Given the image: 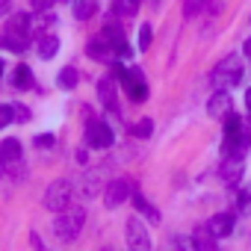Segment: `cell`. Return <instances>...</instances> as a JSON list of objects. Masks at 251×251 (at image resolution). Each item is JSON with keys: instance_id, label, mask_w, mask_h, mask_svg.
<instances>
[{"instance_id": "d6a6232c", "label": "cell", "mask_w": 251, "mask_h": 251, "mask_svg": "<svg viewBox=\"0 0 251 251\" xmlns=\"http://www.w3.org/2000/svg\"><path fill=\"white\" fill-rule=\"evenodd\" d=\"M50 3H53V0H30V6H33V9H48Z\"/></svg>"}, {"instance_id": "e0dca14e", "label": "cell", "mask_w": 251, "mask_h": 251, "mask_svg": "<svg viewBox=\"0 0 251 251\" xmlns=\"http://www.w3.org/2000/svg\"><path fill=\"white\" fill-rule=\"evenodd\" d=\"M95 12H98V3H95V0H74V18H77V21H89Z\"/></svg>"}, {"instance_id": "30bf717a", "label": "cell", "mask_w": 251, "mask_h": 251, "mask_svg": "<svg viewBox=\"0 0 251 251\" xmlns=\"http://www.w3.org/2000/svg\"><path fill=\"white\" fill-rule=\"evenodd\" d=\"M230 106H233V103H230V95L222 89V92H216V95L210 98V103H207V112H210L213 118H222V121H225V118L230 115Z\"/></svg>"}, {"instance_id": "e575fe53", "label": "cell", "mask_w": 251, "mask_h": 251, "mask_svg": "<svg viewBox=\"0 0 251 251\" xmlns=\"http://www.w3.org/2000/svg\"><path fill=\"white\" fill-rule=\"evenodd\" d=\"M86 160H89V151H83V148H77V163H80V166H83V163H86Z\"/></svg>"}, {"instance_id": "8d00e7d4", "label": "cell", "mask_w": 251, "mask_h": 251, "mask_svg": "<svg viewBox=\"0 0 251 251\" xmlns=\"http://www.w3.org/2000/svg\"><path fill=\"white\" fill-rule=\"evenodd\" d=\"M242 50H245V56L251 59V39H245V48H242Z\"/></svg>"}, {"instance_id": "4316f807", "label": "cell", "mask_w": 251, "mask_h": 251, "mask_svg": "<svg viewBox=\"0 0 251 251\" xmlns=\"http://www.w3.org/2000/svg\"><path fill=\"white\" fill-rule=\"evenodd\" d=\"M239 210L251 213V189H239Z\"/></svg>"}, {"instance_id": "5bb4252c", "label": "cell", "mask_w": 251, "mask_h": 251, "mask_svg": "<svg viewBox=\"0 0 251 251\" xmlns=\"http://www.w3.org/2000/svg\"><path fill=\"white\" fill-rule=\"evenodd\" d=\"M98 98H100L109 109H118V103H115V80H112V77H100V80H98Z\"/></svg>"}, {"instance_id": "7a4b0ae2", "label": "cell", "mask_w": 251, "mask_h": 251, "mask_svg": "<svg viewBox=\"0 0 251 251\" xmlns=\"http://www.w3.org/2000/svg\"><path fill=\"white\" fill-rule=\"evenodd\" d=\"M118 77H121L124 92H127V98H130V100L142 103V100L148 98V83H145V77H142V71H139V68H118Z\"/></svg>"}, {"instance_id": "cb8c5ba5", "label": "cell", "mask_w": 251, "mask_h": 251, "mask_svg": "<svg viewBox=\"0 0 251 251\" xmlns=\"http://www.w3.org/2000/svg\"><path fill=\"white\" fill-rule=\"evenodd\" d=\"M201 9H207V0H183V15L186 18L201 15Z\"/></svg>"}, {"instance_id": "52a82bcc", "label": "cell", "mask_w": 251, "mask_h": 251, "mask_svg": "<svg viewBox=\"0 0 251 251\" xmlns=\"http://www.w3.org/2000/svg\"><path fill=\"white\" fill-rule=\"evenodd\" d=\"M86 145H89V148H100V151L112 145V130H109L106 121L92 118V121L86 124Z\"/></svg>"}, {"instance_id": "603a6c76", "label": "cell", "mask_w": 251, "mask_h": 251, "mask_svg": "<svg viewBox=\"0 0 251 251\" xmlns=\"http://www.w3.org/2000/svg\"><path fill=\"white\" fill-rule=\"evenodd\" d=\"M130 133L139 136V139H148V136L154 133V121H151V118H139L133 127H130Z\"/></svg>"}, {"instance_id": "7c38bea8", "label": "cell", "mask_w": 251, "mask_h": 251, "mask_svg": "<svg viewBox=\"0 0 251 251\" xmlns=\"http://www.w3.org/2000/svg\"><path fill=\"white\" fill-rule=\"evenodd\" d=\"M0 163L3 166H18L21 163V142L18 139H3L0 142Z\"/></svg>"}, {"instance_id": "6da1fadb", "label": "cell", "mask_w": 251, "mask_h": 251, "mask_svg": "<svg viewBox=\"0 0 251 251\" xmlns=\"http://www.w3.org/2000/svg\"><path fill=\"white\" fill-rule=\"evenodd\" d=\"M83 225H86V210L71 204L68 210L56 213V219H53V236H56V239H62V242H71V239H77V236H80Z\"/></svg>"}, {"instance_id": "83f0119b", "label": "cell", "mask_w": 251, "mask_h": 251, "mask_svg": "<svg viewBox=\"0 0 251 251\" xmlns=\"http://www.w3.org/2000/svg\"><path fill=\"white\" fill-rule=\"evenodd\" d=\"M12 115H15V121H30V112L24 103H12Z\"/></svg>"}, {"instance_id": "3957f363", "label": "cell", "mask_w": 251, "mask_h": 251, "mask_svg": "<svg viewBox=\"0 0 251 251\" xmlns=\"http://www.w3.org/2000/svg\"><path fill=\"white\" fill-rule=\"evenodd\" d=\"M239 80H242V62H239V56H225L219 65H216V71H213V83L216 86H239Z\"/></svg>"}, {"instance_id": "9a60e30c", "label": "cell", "mask_w": 251, "mask_h": 251, "mask_svg": "<svg viewBox=\"0 0 251 251\" xmlns=\"http://www.w3.org/2000/svg\"><path fill=\"white\" fill-rule=\"evenodd\" d=\"M12 86H15V89H21V92H24V89H33V86H36L33 71H30L27 65H18V68L12 71Z\"/></svg>"}, {"instance_id": "f35d334b", "label": "cell", "mask_w": 251, "mask_h": 251, "mask_svg": "<svg viewBox=\"0 0 251 251\" xmlns=\"http://www.w3.org/2000/svg\"><path fill=\"white\" fill-rule=\"evenodd\" d=\"M151 3H154V6H157V3H160V0H151Z\"/></svg>"}, {"instance_id": "277c9868", "label": "cell", "mask_w": 251, "mask_h": 251, "mask_svg": "<svg viewBox=\"0 0 251 251\" xmlns=\"http://www.w3.org/2000/svg\"><path fill=\"white\" fill-rule=\"evenodd\" d=\"M45 207L50 213H62L71 207V183L68 180H53L45 192Z\"/></svg>"}, {"instance_id": "44dd1931", "label": "cell", "mask_w": 251, "mask_h": 251, "mask_svg": "<svg viewBox=\"0 0 251 251\" xmlns=\"http://www.w3.org/2000/svg\"><path fill=\"white\" fill-rule=\"evenodd\" d=\"M100 36H103V39H106V42H109L112 48H118V45L124 42V30H121V27H118L115 21H109V24L103 27V33H100Z\"/></svg>"}, {"instance_id": "d4e9b609", "label": "cell", "mask_w": 251, "mask_h": 251, "mask_svg": "<svg viewBox=\"0 0 251 251\" xmlns=\"http://www.w3.org/2000/svg\"><path fill=\"white\" fill-rule=\"evenodd\" d=\"M151 36H154V27L151 24H142L139 27V50H148L151 48Z\"/></svg>"}, {"instance_id": "74e56055", "label": "cell", "mask_w": 251, "mask_h": 251, "mask_svg": "<svg viewBox=\"0 0 251 251\" xmlns=\"http://www.w3.org/2000/svg\"><path fill=\"white\" fill-rule=\"evenodd\" d=\"M0 77H3V62H0Z\"/></svg>"}, {"instance_id": "4dcf8cb0", "label": "cell", "mask_w": 251, "mask_h": 251, "mask_svg": "<svg viewBox=\"0 0 251 251\" xmlns=\"http://www.w3.org/2000/svg\"><path fill=\"white\" fill-rule=\"evenodd\" d=\"M36 145H39V148H50V145H53V136H50V133H42V136H36Z\"/></svg>"}, {"instance_id": "ffe728a7", "label": "cell", "mask_w": 251, "mask_h": 251, "mask_svg": "<svg viewBox=\"0 0 251 251\" xmlns=\"http://www.w3.org/2000/svg\"><path fill=\"white\" fill-rule=\"evenodd\" d=\"M77 80H80L77 68H62V71L56 74V83H59V89H65V92H71V89L77 86Z\"/></svg>"}, {"instance_id": "484cf974", "label": "cell", "mask_w": 251, "mask_h": 251, "mask_svg": "<svg viewBox=\"0 0 251 251\" xmlns=\"http://www.w3.org/2000/svg\"><path fill=\"white\" fill-rule=\"evenodd\" d=\"M175 248L177 251H198V242H195V236H177Z\"/></svg>"}, {"instance_id": "ac0fdd59", "label": "cell", "mask_w": 251, "mask_h": 251, "mask_svg": "<svg viewBox=\"0 0 251 251\" xmlns=\"http://www.w3.org/2000/svg\"><path fill=\"white\" fill-rule=\"evenodd\" d=\"M56 50H59V36H42L39 39V56L42 59H50Z\"/></svg>"}, {"instance_id": "d6986e66", "label": "cell", "mask_w": 251, "mask_h": 251, "mask_svg": "<svg viewBox=\"0 0 251 251\" xmlns=\"http://www.w3.org/2000/svg\"><path fill=\"white\" fill-rule=\"evenodd\" d=\"M195 242H198V251H216V236L210 233L207 225L195 230Z\"/></svg>"}, {"instance_id": "f546056e", "label": "cell", "mask_w": 251, "mask_h": 251, "mask_svg": "<svg viewBox=\"0 0 251 251\" xmlns=\"http://www.w3.org/2000/svg\"><path fill=\"white\" fill-rule=\"evenodd\" d=\"M115 53H118V56H121V59H133V48H130V45H127V42H121V45H118V48H115Z\"/></svg>"}, {"instance_id": "ba28073f", "label": "cell", "mask_w": 251, "mask_h": 251, "mask_svg": "<svg viewBox=\"0 0 251 251\" xmlns=\"http://www.w3.org/2000/svg\"><path fill=\"white\" fill-rule=\"evenodd\" d=\"M30 27H33V18H30V15H24V12H15V15L6 21V36L27 42V36H30Z\"/></svg>"}, {"instance_id": "f1b7e54d", "label": "cell", "mask_w": 251, "mask_h": 251, "mask_svg": "<svg viewBox=\"0 0 251 251\" xmlns=\"http://www.w3.org/2000/svg\"><path fill=\"white\" fill-rule=\"evenodd\" d=\"M12 118H15V115H12V106H0V130H3Z\"/></svg>"}, {"instance_id": "5b68a950", "label": "cell", "mask_w": 251, "mask_h": 251, "mask_svg": "<svg viewBox=\"0 0 251 251\" xmlns=\"http://www.w3.org/2000/svg\"><path fill=\"white\" fill-rule=\"evenodd\" d=\"M124 239H127V248L130 251H151L148 227L139 219H127V225H124Z\"/></svg>"}, {"instance_id": "2e32d148", "label": "cell", "mask_w": 251, "mask_h": 251, "mask_svg": "<svg viewBox=\"0 0 251 251\" xmlns=\"http://www.w3.org/2000/svg\"><path fill=\"white\" fill-rule=\"evenodd\" d=\"M130 198H133V207H136V210H139L145 219H151V222H160V210H157L154 204H148V201H145V198H142L136 189H133V195H130Z\"/></svg>"}, {"instance_id": "7402d4cb", "label": "cell", "mask_w": 251, "mask_h": 251, "mask_svg": "<svg viewBox=\"0 0 251 251\" xmlns=\"http://www.w3.org/2000/svg\"><path fill=\"white\" fill-rule=\"evenodd\" d=\"M136 3H139V0H115V3H112V12H115L118 18L136 15Z\"/></svg>"}, {"instance_id": "4fadbf2b", "label": "cell", "mask_w": 251, "mask_h": 251, "mask_svg": "<svg viewBox=\"0 0 251 251\" xmlns=\"http://www.w3.org/2000/svg\"><path fill=\"white\" fill-rule=\"evenodd\" d=\"M112 50H115V48H112L103 36H98V39H92V42L86 45V53H89L92 59H100V62H106V59L112 56Z\"/></svg>"}, {"instance_id": "1f68e13d", "label": "cell", "mask_w": 251, "mask_h": 251, "mask_svg": "<svg viewBox=\"0 0 251 251\" xmlns=\"http://www.w3.org/2000/svg\"><path fill=\"white\" fill-rule=\"evenodd\" d=\"M207 9H210L213 15H219V12L225 9V0H207Z\"/></svg>"}, {"instance_id": "8992f818", "label": "cell", "mask_w": 251, "mask_h": 251, "mask_svg": "<svg viewBox=\"0 0 251 251\" xmlns=\"http://www.w3.org/2000/svg\"><path fill=\"white\" fill-rule=\"evenodd\" d=\"M130 195H133V183H130L127 177H115V180H109L106 189H103V204H106L109 210H115L118 204H124Z\"/></svg>"}, {"instance_id": "836d02e7", "label": "cell", "mask_w": 251, "mask_h": 251, "mask_svg": "<svg viewBox=\"0 0 251 251\" xmlns=\"http://www.w3.org/2000/svg\"><path fill=\"white\" fill-rule=\"evenodd\" d=\"M9 9H12V0H0V18L9 15Z\"/></svg>"}, {"instance_id": "8fae6325", "label": "cell", "mask_w": 251, "mask_h": 251, "mask_svg": "<svg viewBox=\"0 0 251 251\" xmlns=\"http://www.w3.org/2000/svg\"><path fill=\"white\" fill-rule=\"evenodd\" d=\"M207 227H210V233H213L216 239L230 236V233H233V216H230V213H216V216L207 222Z\"/></svg>"}, {"instance_id": "d590c367", "label": "cell", "mask_w": 251, "mask_h": 251, "mask_svg": "<svg viewBox=\"0 0 251 251\" xmlns=\"http://www.w3.org/2000/svg\"><path fill=\"white\" fill-rule=\"evenodd\" d=\"M245 109H248V115H251V89L245 92Z\"/></svg>"}, {"instance_id": "9c48e42d", "label": "cell", "mask_w": 251, "mask_h": 251, "mask_svg": "<svg viewBox=\"0 0 251 251\" xmlns=\"http://www.w3.org/2000/svg\"><path fill=\"white\" fill-rule=\"evenodd\" d=\"M222 180L227 186H236L242 180V157L236 154H225V163H222Z\"/></svg>"}]
</instances>
